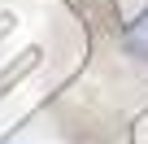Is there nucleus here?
<instances>
[{"label": "nucleus", "mask_w": 148, "mask_h": 144, "mask_svg": "<svg viewBox=\"0 0 148 144\" xmlns=\"http://www.w3.org/2000/svg\"><path fill=\"white\" fill-rule=\"evenodd\" d=\"M122 48H126L135 61H148V9H144L135 22H126V31H122Z\"/></svg>", "instance_id": "obj_1"}]
</instances>
